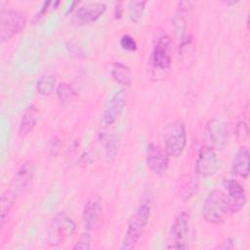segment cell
Instances as JSON below:
<instances>
[{
    "label": "cell",
    "instance_id": "cell-1",
    "mask_svg": "<svg viewBox=\"0 0 250 250\" xmlns=\"http://www.w3.org/2000/svg\"><path fill=\"white\" fill-rule=\"evenodd\" d=\"M149 215L150 208L148 205L144 203L138 207V209L129 220L127 229L120 247L122 250H131L136 247L148 223Z\"/></svg>",
    "mask_w": 250,
    "mask_h": 250
},
{
    "label": "cell",
    "instance_id": "cell-2",
    "mask_svg": "<svg viewBox=\"0 0 250 250\" xmlns=\"http://www.w3.org/2000/svg\"><path fill=\"white\" fill-rule=\"evenodd\" d=\"M165 151L169 157H179L187 145V130L183 120L176 119L168 123L163 132Z\"/></svg>",
    "mask_w": 250,
    "mask_h": 250
},
{
    "label": "cell",
    "instance_id": "cell-3",
    "mask_svg": "<svg viewBox=\"0 0 250 250\" xmlns=\"http://www.w3.org/2000/svg\"><path fill=\"white\" fill-rule=\"evenodd\" d=\"M229 210L225 193L220 189H214L206 196L202 214L204 220L213 225H221L225 222Z\"/></svg>",
    "mask_w": 250,
    "mask_h": 250
},
{
    "label": "cell",
    "instance_id": "cell-4",
    "mask_svg": "<svg viewBox=\"0 0 250 250\" xmlns=\"http://www.w3.org/2000/svg\"><path fill=\"white\" fill-rule=\"evenodd\" d=\"M26 24V15L17 9L2 10L0 13V41L4 43L20 33Z\"/></svg>",
    "mask_w": 250,
    "mask_h": 250
},
{
    "label": "cell",
    "instance_id": "cell-5",
    "mask_svg": "<svg viewBox=\"0 0 250 250\" xmlns=\"http://www.w3.org/2000/svg\"><path fill=\"white\" fill-rule=\"evenodd\" d=\"M76 229L75 222L65 213L56 215L48 229V243L52 246H59L72 236Z\"/></svg>",
    "mask_w": 250,
    "mask_h": 250
},
{
    "label": "cell",
    "instance_id": "cell-6",
    "mask_svg": "<svg viewBox=\"0 0 250 250\" xmlns=\"http://www.w3.org/2000/svg\"><path fill=\"white\" fill-rule=\"evenodd\" d=\"M189 233V215L181 211L175 217L168 237V249H188Z\"/></svg>",
    "mask_w": 250,
    "mask_h": 250
},
{
    "label": "cell",
    "instance_id": "cell-7",
    "mask_svg": "<svg viewBox=\"0 0 250 250\" xmlns=\"http://www.w3.org/2000/svg\"><path fill=\"white\" fill-rule=\"evenodd\" d=\"M171 51V38L166 34L159 36L154 44L153 50L149 58V63L151 67L154 69H158L159 71L167 70L170 67L172 62Z\"/></svg>",
    "mask_w": 250,
    "mask_h": 250
},
{
    "label": "cell",
    "instance_id": "cell-8",
    "mask_svg": "<svg viewBox=\"0 0 250 250\" xmlns=\"http://www.w3.org/2000/svg\"><path fill=\"white\" fill-rule=\"evenodd\" d=\"M146 161L147 167L153 174L162 176L168 169L169 155L161 146L150 143L146 147Z\"/></svg>",
    "mask_w": 250,
    "mask_h": 250
},
{
    "label": "cell",
    "instance_id": "cell-9",
    "mask_svg": "<svg viewBox=\"0 0 250 250\" xmlns=\"http://www.w3.org/2000/svg\"><path fill=\"white\" fill-rule=\"evenodd\" d=\"M224 187L227 191L225 195L229 212L237 213L242 210L246 204V193L244 188L233 179L225 180Z\"/></svg>",
    "mask_w": 250,
    "mask_h": 250
},
{
    "label": "cell",
    "instance_id": "cell-10",
    "mask_svg": "<svg viewBox=\"0 0 250 250\" xmlns=\"http://www.w3.org/2000/svg\"><path fill=\"white\" fill-rule=\"evenodd\" d=\"M106 5L102 1L86 2L80 5L74 14V21L78 24L91 23L99 20L105 12Z\"/></svg>",
    "mask_w": 250,
    "mask_h": 250
},
{
    "label": "cell",
    "instance_id": "cell-11",
    "mask_svg": "<svg viewBox=\"0 0 250 250\" xmlns=\"http://www.w3.org/2000/svg\"><path fill=\"white\" fill-rule=\"evenodd\" d=\"M127 103V92L125 89H120L113 94L104 106L103 112V120L105 125H111L117 121L121 115Z\"/></svg>",
    "mask_w": 250,
    "mask_h": 250
},
{
    "label": "cell",
    "instance_id": "cell-12",
    "mask_svg": "<svg viewBox=\"0 0 250 250\" xmlns=\"http://www.w3.org/2000/svg\"><path fill=\"white\" fill-rule=\"evenodd\" d=\"M219 158L212 147H202L195 163L196 173L203 177L213 176L219 169Z\"/></svg>",
    "mask_w": 250,
    "mask_h": 250
},
{
    "label": "cell",
    "instance_id": "cell-13",
    "mask_svg": "<svg viewBox=\"0 0 250 250\" xmlns=\"http://www.w3.org/2000/svg\"><path fill=\"white\" fill-rule=\"evenodd\" d=\"M208 138L213 149H223L228 142V127L227 124L218 119L213 118L206 124Z\"/></svg>",
    "mask_w": 250,
    "mask_h": 250
},
{
    "label": "cell",
    "instance_id": "cell-14",
    "mask_svg": "<svg viewBox=\"0 0 250 250\" xmlns=\"http://www.w3.org/2000/svg\"><path fill=\"white\" fill-rule=\"evenodd\" d=\"M102 214L103 207L100 199L95 196L88 198L84 205L82 214V220L85 229L87 230H94L97 229L101 223Z\"/></svg>",
    "mask_w": 250,
    "mask_h": 250
},
{
    "label": "cell",
    "instance_id": "cell-15",
    "mask_svg": "<svg viewBox=\"0 0 250 250\" xmlns=\"http://www.w3.org/2000/svg\"><path fill=\"white\" fill-rule=\"evenodd\" d=\"M34 171H35V166L33 161L28 160L25 161L21 165V167L18 169L14 183H13V190L17 193L20 194L27 187L30 185L33 176H34Z\"/></svg>",
    "mask_w": 250,
    "mask_h": 250
},
{
    "label": "cell",
    "instance_id": "cell-16",
    "mask_svg": "<svg viewBox=\"0 0 250 250\" xmlns=\"http://www.w3.org/2000/svg\"><path fill=\"white\" fill-rule=\"evenodd\" d=\"M250 153L247 146H241L235 153L232 159V173L242 179H247L249 176Z\"/></svg>",
    "mask_w": 250,
    "mask_h": 250
},
{
    "label": "cell",
    "instance_id": "cell-17",
    "mask_svg": "<svg viewBox=\"0 0 250 250\" xmlns=\"http://www.w3.org/2000/svg\"><path fill=\"white\" fill-rule=\"evenodd\" d=\"M37 119H38V110L36 106L33 104L28 105L21 116L20 126H19V135L21 138L26 137L33 130V128L37 123Z\"/></svg>",
    "mask_w": 250,
    "mask_h": 250
},
{
    "label": "cell",
    "instance_id": "cell-18",
    "mask_svg": "<svg viewBox=\"0 0 250 250\" xmlns=\"http://www.w3.org/2000/svg\"><path fill=\"white\" fill-rule=\"evenodd\" d=\"M110 74L115 82L124 86L130 87L132 84L131 69L121 62H113L110 64Z\"/></svg>",
    "mask_w": 250,
    "mask_h": 250
},
{
    "label": "cell",
    "instance_id": "cell-19",
    "mask_svg": "<svg viewBox=\"0 0 250 250\" xmlns=\"http://www.w3.org/2000/svg\"><path fill=\"white\" fill-rule=\"evenodd\" d=\"M18 194L11 188L5 190L1 195V216H0V226L3 227L5 224L6 217L16 202Z\"/></svg>",
    "mask_w": 250,
    "mask_h": 250
},
{
    "label": "cell",
    "instance_id": "cell-20",
    "mask_svg": "<svg viewBox=\"0 0 250 250\" xmlns=\"http://www.w3.org/2000/svg\"><path fill=\"white\" fill-rule=\"evenodd\" d=\"M55 86L56 76L51 73H45L38 79L36 90L41 96H49L55 90Z\"/></svg>",
    "mask_w": 250,
    "mask_h": 250
},
{
    "label": "cell",
    "instance_id": "cell-21",
    "mask_svg": "<svg viewBox=\"0 0 250 250\" xmlns=\"http://www.w3.org/2000/svg\"><path fill=\"white\" fill-rule=\"evenodd\" d=\"M146 1H131L128 4V16L129 20L133 23H138L143 16L146 9Z\"/></svg>",
    "mask_w": 250,
    "mask_h": 250
},
{
    "label": "cell",
    "instance_id": "cell-22",
    "mask_svg": "<svg viewBox=\"0 0 250 250\" xmlns=\"http://www.w3.org/2000/svg\"><path fill=\"white\" fill-rule=\"evenodd\" d=\"M56 93H57V96H58V98H59L60 101L65 102V101L71 99V98L75 95V90H74V88H73L71 85H69L68 83L61 82V83L57 86Z\"/></svg>",
    "mask_w": 250,
    "mask_h": 250
},
{
    "label": "cell",
    "instance_id": "cell-23",
    "mask_svg": "<svg viewBox=\"0 0 250 250\" xmlns=\"http://www.w3.org/2000/svg\"><path fill=\"white\" fill-rule=\"evenodd\" d=\"M118 147H119V140L117 139L116 136L112 135L108 138L107 143H106V157L108 160H112L118 151Z\"/></svg>",
    "mask_w": 250,
    "mask_h": 250
},
{
    "label": "cell",
    "instance_id": "cell-24",
    "mask_svg": "<svg viewBox=\"0 0 250 250\" xmlns=\"http://www.w3.org/2000/svg\"><path fill=\"white\" fill-rule=\"evenodd\" d=\"M120 46L129 52H135L137 50V42L134 39V37H132L129 34H124L121 36L120 38Z\"/></svg>",
    "mask_w": 250,
    "mask_h": 250
},
{
    "label": "cell",
    "instance_id": "cell-25",
    "mask_svg": "<svg viewBox=\"0 0 250 250\" xmlns=\"http://www.w3.org/2000/svg\"><path fill=\"white\" fill-rule=\"evenodd\" d=\"M91 238L88 232L82 233V235L80 236V238L77 240V242H75L73 249L77 250V249H90L91 245Z\"/></svg>",
    "mask_w": 250,
    "mask_h": 250
},
{
    "label": "cell",
    "instance_id": "cell-26",
    "mask_svg": "<svg viewBox=\"0 0 250 250\" xmlns=\"http://www.w3.org/2000/svg\"><path fill=\"white\" fill-rule=\"evenodd\" d=\"M248 125L244 121H240L237 123L235 128V134L239 140L245 141L248 138Z\"/></svg>",
    "mask_w": 250,
    "mask_h": 250
},
{
    "label": "cell",
    "instance_id": "cell-27",
    "mask_svg": "<svg viewBox=\"0 0 250 250\" xmlns=\"http://www.w3.org/2000/svg\"><path fill=\"white\" fill-rule=\"evenodd\" d=\"M51 3H52V2H50V1H45V2H43V4H42V6L40 7L39 11H38L37 14L34 16V21H39V20L44 16V14L47 12V10H48L49 6L51 5Z\"/></svg>",
    "mask_w": 250,
    "mask_h": 250
},
{
    "label": "cell",
    "instance_id": "cell-28",
    "mask_svg": "<svg viewBox=\"0 0 250 250\" xmlns=\"http://www.w3.org/2000/svg\"><path fill=\"white\" fill-rule=\"evenodd\" d=\"M122 2H116L115 7H114V18L115 19H120L122 16Z\"/></svg>",
    "mask_w": 250,
    "mask_h": 250
},
{
    "label": "cell",
    "instance_id": "cell-29",
    "mask_svg": "<svg viewBox=\"0 0 250 250\" xmlns=\"http://www.w3.org/2000/svg\"><path fill=\"white\" fill-rule=\"evenodd\" d=\"M218 248H220V249H231V248H233L232 240L230 238L225 239Z\"/></svg>",
    "mask_w": 250,
    "mask_h": 250
},
{
    "label": "cell",
    "instance_id": "cell-30",
    "mask_svg": "<svg viewBox=\"0 0 250 250\" xmlns=\"http://www.w3.org/2000/svg\"><path fill=\"white\" fill-rule=\"evenodd\" d=\"M238 1H233V0H227V1H223V4H225L226 6H232L237 4Z\"/></svg>",
    "mask_w": 250,
    "mask_h": 250
}]
</instances>
